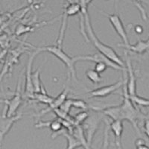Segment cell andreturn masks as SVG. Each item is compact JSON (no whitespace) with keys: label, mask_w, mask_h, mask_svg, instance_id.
I'll use <instances>...</instances> for the list:
<instances>
[{"label":"cell","mask_w":149,"mask_h":149,"mask_svg":"<svg viewBox=\"0 0 149 149\" xmlns=\"http://www.w3.org/2000/svg\"><path fill=\"white\" fill-rule=\"evenodd\" d=\"M49 23V22H40V23L35 24V25H32V24H31V25H24V24L20 23L19 26H17V29H16L15 34L17 36H21L24 34L32 32L37 28L42 27V26H46V25Z\"/></svg>","instance_id":"17"},{"label":"cell","mask_w":149,"mask_h":149,"mask_svg":"<svg viewBox=\"0 0 149 149\" xmlns=\"http://www.w3.org/2000/svg\"><path fill=\"white\" fill-rule=\"evenodd\" d=\"M78 61H93V62H103L105 64L108 66V68H111L115 70H123L125 68L122 67V66L117 65L114 62L110 61V59L105 57L102 54L98 52L95 53L93 54H88V55H84V56H78Z\"/></svg>","instance_id":"13"},{"label":"cell","mask_w":149,"mask_h":149,"mask_svg":"<svg viewBox=\"0 0 149 149\" xmlns=\"http://www.w3.org/2000/svg\"><path fill=\"white\" fill-rule=\"evenodd\" d=\"M136 149H149L148 146L146 144H142V145H139V146H136Z\"/></svg>","instance_id":"32"},{"label":"cell","mask_w":149,"mask_h":149,"mask_svg":"<svg viewBox=\"0 0 149 149\" xmlns=\"http://www.w3.org/2000/svg\"><path fill=\"white\" fill-rule=\"evenodd\" d=\"M101 122V118L98 115H89L88 118L83 122V126H81L84 131H85V137L86 143L90 148L93 136L97 131Z\"/></svg>","instance_id":"7"},{"label":"cell","mask_w":149,"mask_h":149,"mask_svg":"<svg viewBox=\"0 0 149 149\" xmlns=\"http://www.w3.org/2000/svg\"><path fill=\"white\" fill-rule=\"evenodd\" d=\"M21 76L19 77L17 82V86L14 95L10 100H4L3 102L7 106V111L5 115L7 116H13L16 114V112L18 108L20 107L22 102V93H21Z\"/></svg>","instance_id":"9"},{"label":"cell","mask_w":149,"mask_h":149,"mask_svg":"<svg viewBox=\"0 0 149 149\" xmlns=\"http://www.w3.org/2000/svg\"><path fill=\"white\" fill-rule=\"evenodd\" d=\"M70 90V86H69V81H68L67 84H66V86H65L64 90L60 93V95H58L56 98H54L52 102L50 104H49V107H47L46 108L41 110L39 113L37 114V116L41 117L42 116L48 113H49V112L53 111L54 109L59 108V107L62 104V103H63V102L66 99V97H67L68 94H69Z\"/></svg>","instance_id":"14"},{"label":"cell","mask_w":149,"mask_h":149,"mask_svg":"<svg viewBox=\"0 0 149 149\" xmlns=\"http://www.w3.org/2000/svg\"><path fill=\"white\" fill-rule=\"evenodd\" d=\"M134 31L136 34H142L144 31V29H143V27L140 25H136L134 27Z\"/></svg>","instance_id":"30"},{"label":"cell","mask_w":149,"mask_h":149,"mask_svg":"<svg viewBox=\"0 0 149 149\" xmlns=\"http://www.w3.org/2000/svg\"><path fill=\"white\" fill-rule=\"evenodd\" d=\"M125 69L127 72V76L126 78V88H127L128 95H132L136 94V78L133 68L131 60L127 51H125Z\"/></svg>","instance_id":"6"},{"label":"cell","mask_w":149,"mask_h":149,"mask_svg":"<svg viewBox=\"0 0 149 149\" xmlns=\"http://www.w3.org/2000/svg\"><path fill=\"white\" fill-rule=\"evenodd\" d=\"M39 54L37 51H32L31 52H29V59H28L27 65H26V74H25V97L28 99H33L34 98V88H33L32 82H31V70H32L33 62L37 56Z\"/></svg>","instance_id":"5"},{"label":"cell","mask_w":149,"mask_h":149,"mask_svg":"<svg viewBox=\"0 0 149 149\" xmlns=\"http://www.w3.org/2000/svg\"><path fill=\"white\" fill-rule=\"evenodd\" d=\"M88 116L89 113L86 111V110H84V111L78 113V114H76V115L73 117L75 125H81V124L88 118Z\"/></svg>","instance_id":"24"},{"label":"cell","mask_w":149,"mask_h":149,"mask_svg":"<svg viewBox=\"0 0 149 149\" xmlns=\"http://www.w3.org/2000/svg\"><path fill=\"white\" fill-rule=\"evenodd\" d=\"M124 84V78L122 80H119L113 84L104 86L100 88H97L95 90H91L88 92V98H104L108 95H111L116 91L122 88Z\"/></svg>","instance_id":"11"},{"label":"cell","mask_w":149,"mask_h":149,"mask_svg":"<svg viewBox=\"0 0 149 149\" xmlns=\"http://www.w3.org/2000/svg\"><path fill=\"white\" fill-rule=\"evenodd\" d=\"M130 101L134 104L135 106H139V107H148L149 101L148 98H142V97L139 96L136 94L132 95H128Z\"/></svg>","instance_id":"22"},{"label":"cell","mask_w":149,"mask_h":149,"mask_svg":"<svg viewBox=\"0 0 149 149\" xmlns=\"http://www.w3.org/2000/svg\"><path fill=\"white\" fill-rule=\"evenodd\" d=\"M21 118H22L21 113L10 117L7 116L6 115L0 116V148L5 135L9 132V130H10L12 126L14 125V124L17 121L19 120Z\"/></svg>","instance_id":"12"},{"label":"cell","mask_w":149,"mask_h":149,"mask_svg":"<svg viewBox=\"0 0 149 149\" xmlns=\"http://www.w3.org/2000/svg\"><path fill=\"white\" fill-rule=\"evenodd\" d=\"M93 1V0H85V2H86V3L87 4V5H88L90 3H91Z\"/></svg>","instance_id":"33"},{"label":"cell","mask_w":149,"mask_h":149,"mask_svg":"<svg viewBox=\"0 0 149 149\" xmlns=\"http://www.w3.org/2000/svg\"><path fill=\"white\" fill-rule=\"evenodd\" d=\"M2 49H1V48H0V52H1V51H2Z\"/></svg>","instance_id":"34"},{"label":"cell","mask_w":149,"mask_h":149,"mask_svg":"<svg viewBox=\"0 0 149 149\" xmlns=\"http://www.w3.org/2000/svg\"><path fill=\"white\" fill-rule=\"evenodd\" d=\"M110 129L114 135L115 146L117 149H123L122 142V133H123L124 127L122 121L113 120L109 124Z\"/></svg>","instance_id":"15"},{"label":"cell","mask_w":149,"mask_h":149,"mask_svg":"<svg viewBox=\"0 0 149 149\" xmlns=\"http://www.w3.org/2000/svg\"><path fill=\"white\" fill-rule=\"evenodd\" d=\"M23 43L26 46H29V47H31V49H34V51H37V52H49L54 55L56 58L59 59L63 63H64L65 66L67 67L69 70V74L70 76L72 78L74 81L78 83V80L77 78L76 71H75V63L78 61V56L75 57H70L68 55L63 49L61 46H40V47H36L34 45H31L29 42H23Z\"/></svg>","instance_id":"2"},{"label":"cell","mask_w":149,"mask_h":149,"mask_svg":"<svg viewBox=\"0 0 149 149\" xmlns=\"http://www.w3.org/2000/svg\"><path fill=\"white\" fill-rule=\"evenodd\" d=\"M146 142L145 141L144 139H142V138H138V139H136L135 141V146H139V145H142V144H146Z\"/></svg>","instance_id":"31"},{"label":"cell","mask_w":149,"mask_h":149,"mask_svg":"<svg viewBox=\"0 0 149 149\" xmlns=\"http://www.w3.org/2000/svg\"><path fill=\"white\" fill-rule=\"evenodd\" d=\"M133 3L137 7V8L139 9V10L140 11L141 16H142V19H144L146 22H147L148 17L147 14H146V11L145 10L143 5H142V3H146L148 4V0H131Z\"/></svg>","instance_id":"23"},{"label":"cell","mask_w":149,"mask_h":149,"mask_svg":"<svg viewBox=\"0 0 149 149\" xmlns=\"http://www.w3.org/2000/svg\"><path fill=\"white\" fill-rule=\"evenodd\" d=\"M54 98L48 95L47 92H46V89L44 88V86L42 87V90L40 93H34V98L33 100H36L37 102H40L44 104H50L52 102Z\"/></svg>","instance_id":"19"},{"label":"cell","mask_w":149,"mask_h":149,"mask_svg":"<svg viewBox=\"0 0 149 149\" xmlns=\"http://www.w3.org/2000/svg\"><path fill=\"white\" fill-rule=\"evenodd\" d=\"M81 16H83L84 17V31L86 33V35L90 40V42L93 43V45L95 46V49L98 50V52L105 57H107L108 59L116 63L117 65L125 68V63L121 58L120 56L117 54L116 52L113 48L111 46H107L104 44L103 42L98 39L96 34L94 32V30L93 29V26L90 22V16H89L87 10L81 12Z\"/></svg>","instance_id":"1"},{"label":"cell","mask_w":149,"mask_h":149,"mask_svg":"<svg viewBox=\"0 0 149 149\" xmlns=\"http://www.w3.org/2000/svg\"><path fill=\"white\" fill-rule=\"evenodd\" d=\"M118 46L125 49L126 51L127 52H133L142 54L147 52L148 50L149 40L148 39L146 40H139L134 44H130V43H129L127 45H124L120 43V44H118Z\"/></svg>","instance_id":"16"},{"label":"cell","mask_w":149,"mask_h":149,"mask_svg":"<svg viewBox=\"0 0 149 149\" xmlns=\"http://www.w3.org/2000/svg\"><path fill=\"white\" fill-rule=\"evenodd\" d=\"M101 12H102V14H104V15L107 16L113 28L115 29L116 32L118 34V35L121 37V39L123 41V44H129L130 42H129L128 37H127V32H126L125 31V28L124 26L123 22H122L119 14H116H116H107V13H105L104 11Z\"/></svg>","instance_id":"10"},{"label":"cell","mask_w":149,"mask_h":149,"mask_svg":"<svg viewBox=\"0 0 149 149\" xmlns=\"http://www.w3.org/2000/svg\"><path fill=\"white\" fill-rule=\"evenodd\" d=\"M10 44V40L8 35L5 34H0V47L2 49H7Z\"/></svg>","instance_id":"27"},{"label":"cell","mask_w":149,"mask_h":149,"mask_svg":"<svg viewBox=\"0 0 149 149\" xmlns=\"http://www.w3.org/2000/svg\"><path fill=\"white\" fill-rule=\"evenodd\" d=\"M122 89H123V102L122 104H120V120L122 122L124 120L128 121L131 123L134 128L136 130V132L139 134H141L140 129L138 126L137 122L139 118H142L145 116L138 110L136 106H135L129 98L127 88H126V79L125 76H124V84Z\"/></svg>","instance_id":"3"},{"label":"cell","mask_w":149,"mask_h":149,"mask_svg":"<svg viewBox=\"0 0 149 149\" xmlns=\"http://www.w3.org/2000/svg\"><path fill=\"white\" fill-rule=\"evenodd\" d=\"M107 68H108V66L103 62H96L95 67H94V70L101 74V73H103L104 72L106 71Z\"/></svg>","instance_id":"28"},{"label":"cell","mask_w":149,"mask_h":149,"mask_svg":"<svg viewBox=\"0 0 149 149\" xmlns=\"http://www.w3.org/2000/svg\"><path fill=\"white\" fill-rule=\"evenodd\" d=\"M86 76L94 84H98L102 81V77L101 76V74L94 70L90 69V70H86Z\"/></svg>","instance_id":"21"},{"label":"cell","mask_w":149,"mask_h":149,"mask_svg":"<svg viewBox=\"0 0 149 149\" xmlns=\"http://www.w3.org/2000/svg\"></svg>","instance_id":"35"},{"label":"cell","mask_w":149,"mask_h":149,"mask_svg":"<svg viewBox=\"0 0 149 149\" xmlns=\"http://www.w3.org/2000/svg\"><path fill=\"white\" fill-rule=\"evenodd\" d=\"M34 127L37 128H41V127H49L51 129L52 131L54 133L58 132L59 130L63 128V125L61 122V119L58 118L57 119H54L52 121H49V122H40L39 123L36 124Z\"/></svg>","instance_id":"18"},{"label":"cell","mask_w":149,"mask_h":149,"mask_svg":"<svg viewBox=\"0 0 149 149\" xmlns=\"http://www.w3.org/2000/svg\"><path fill=\"white\" fill-rule=\"evenodd\" d=\"M148 124H149V121L148 119V118L145 119L144 122H143V131L146 134V136L148 137Z\"/></svg>","instance_id":"29"},{"label":"cell","mask_w":149,"mask_h":149,"mask_svg":"<svg viewBox=\"0 0 149 149\" xmlns=\"http://www.w3.org/2000/svg\"><path fill=\"white\" fill-rule=\"evenodd\" d=\"M31 82L34 93H40L42 90V84L40 79V68H37V70L31 72Z\"/></svg>","instance_id":"20"},{"label":"cell","mask_w":149,"mask_h":149,"mask_svg":"<svg viewBox=\"0 0 149 149\" xmlns=\"http://www.w3.org/2000/svg\"><path fill=\"white\" fill-rule=\"evenodd\" d=\"M72 107H75V108L81 109L83 110H87L89 109L87 104L82 99H73L72 98Z\"/></svg>","instance_id":"25"},{"label":"cell","mask_w":149,"mask_h":149,"mask_svg":"<svg viewBox=\"0 0 149 149\" xmlns=\"http://www.w3.org/2000/svg\"><path fill=\"white\" fill-rule=\"evenodd\" d=\"M28 49H29L28 46H24L23 45H21L20 46L12 49L8 52H7V54L5 55L4 66L2 68V72L0 73V81H2L5 74H10V70H11L13 65L15 63H18L19 57L22 55V53L27 52Z\"/></svg>","instance_id":"4"},{"label":"cell","mask_w":149,"mask_h":149,"mask_svg":"<svg viewBox=\"0 0 149 149\" xmlns=\"http://www.w3.org/2000/svg\"><path fill=\"white\" fill-rule=\"evenodd\" d=\"M80 12H81V6H80L79 3L78 2H70L65 7L63 16V22H62L61 29L60 30L59 38L58 40V46H61L62 42H63V38H64L65 31H66V21H67L68 18L71 17V16H74L79 14Z\"/></svg>","instance_id":"8"},{"label":"cell","mask_w":149,"mask_h":149,"mask_svg":"<svg viewBox=\"0 0 149 149\" xmlns=\"http://www.w3.org/2000/svg\"><path fill=\"white\" fill-rule=\"evenodd\" d=\"M72 98H66V100L62 103V104L60 106L59 109L63 112H64V113H69L70 111V109L72 107Z\"/></svg>","instance_id":"26"}]
</instances>
